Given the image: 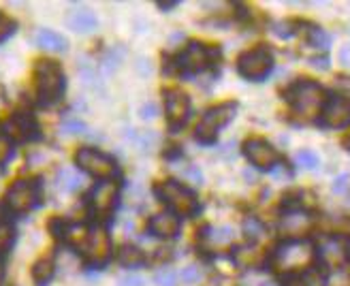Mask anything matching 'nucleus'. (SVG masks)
<instances>
[{
	"label": "nucleus",
	"mask_w": 350,
	"mask_h": 286,
	"mask_svg": "<svg viewBox=\"0 0 350 286\" xmlns=\"http://www.w3.org/2000/svg\"><path fill=\"white\" fill-rule=\"evenodd\" d=\"M271 267L280 274H306L319 263V246L312 239H286L271 255Z\"/></svg>",
	"instance_id": "obj_1"
},
{
	"label": "nucleus",
	"mask_w": 350,
	"mask_h": 286,
	"mask_svg": "<svg viewBox=\"0 0 350 286\" xmlns=\"http://www.w3.org/2000/svg\"><path fill=\"white\" fill-rule=\"evenodd\" d=\"M327 96H329V92L325 88L317 81H310V79L295 81L286 90V101L293 107V112L306 120H310V118L319 120Z\"/></svg>",
	"instance_id": "obj_2"
},
{
	"label": "nucleus",
	"mask_w": 350,
	"mask_h": 286,
	"mask_svg": "<svg viewBox=\"0 0 350 286\" xmlns=\"http://www.w3.org/2000/svg\"><path fill=\"white\" fill-rule=\"evenodd\" d=\"M159 201H163L169 211H173L175 216H195L199 211V199L188 186H184L178 180H167L161 182L154 188Z\"/></svg>",
	"instance_id": "obj_3"
},
{
	"label": "nucleus",
	"mask_w": 350,
	"mask_h": 286,
	"mask_svg": "<svg viewBox=\"0 0 350 286\" xmlns=\"http://www.w3.org/2000/svg\"><path fill=\"white\" fill-rule=\"evenodd\" d=\"M34 86L43 105L60 101L64 92V70L54 60H39L34 66Z\"/></svg>",
	"instance_id": "obj_4"
},
{
	"label": "nucleus",
	"mask_w": 350,
	"mask_h": 286,
	"mask_svg": "<svg viewBox=\"0 0 350 286\" xmlns=\"http://www.w3.org/2000/svg\"><path fill=\"white\" fill-rule=\"evenodd\" d=\"M235 114H237V103H222V105L212 107L207 114H203V118L197 124V129H195L197 141L205 143V146L214 143L218 133L235 118Z\"/></svg>",
	"instance_id": "obj_5"
},
{
	"label": "nucleus",
	"mask_w": 350,
	"mask_h": 286,
	"mask_svg": "<svg viewBox=\"0 0 350 286\" xmlns=\"http://www.w3.org/2000/svg\"><path fill=\"white\" fill-rule=\"evenodd\" d=\"M271 68H273V53L262 45L248 49L246 53H241L237 60L239 75H243L246 79H252V81L265 79L271 73Z\"/></svg>",
	"instance_id": "obj_6"
},
{
	"label": "nucleus",
	"mask_w": 350,
	"mask_h": 286,
	"mask_svg": "<svg viewBox=\"0 0 350 286\" xmlns=\"http://www.w3.org/2000/svg\"><path fill=\"white\" fill-rule=\"evenodd\" d=\"M75 163L81 171L98 177V180H111L116 173V160L109 154L94 148H81L75 154Z\"/></svg>",
	"instance_id": "obj_7"
},
{
	"label": "nucleus",
	"mask_w": 350,
	"mask_h": 286,
	"mask_svg": "<svg viewBox=\"0 0 350 286\" xmlns=\"http://www.w3.org/2000/svg\"><path fill=\"white\" fill-rule=\"evenodd\" d=\"M317 122H319V127L331 129V131L350 127V96L329 94Z\"/></svg>",
	"instance_id": "obj_8"
},
{
	"label": "nucleus",
	"mask_w": 350,
	"mask_h": 286,
	"mask_svg": "<svg viewBox=\"0 0 350 286\" xmlns=\"http://www.w3.org/2000/svg\"><path fill=\"white\" fill-rule=\"evenodd\" d=\"M243 154H246L248 163L252 167L265 169V171H271L275 165L282 163V156H280V152L262 137H254V139H248L246 143H243Z\"/></svg>",
	"instance_id": "obj_9"
},
{
	"label": "nucleus",
	"mask_w": 350,
	"mask_h": 286,
	"mask_svg": "<svg viewBox=\"0 0 350 286\" xmlns=\"http://www.w3.org/2000/svg\"><path fill=\"white\" fill-rule=\"evenodd\" d=\"M81 255H83L85 263L92 267H100L107 263L111 257V237L107 233V229L105 226L92 229L81 248Z\"/></svg>",
	"instance_id": "obj_10"
},
{
	"label": "nucleus",
	"mask_w": 350,
	"mask_h": 286,
	"mask_svg": "<svg viewBox=\"0 0 350 286\" xmlns=\"http://www.w3.org/2000/svg\"><path fill=\"white\" fill-rule=\"evenodd\" d=\"M37 203H39V186H37V182L20 180L7 190V205L15 213H26Z\"/></svg>",
	"instance_id": "obj_11"
},
{
	"label": "nucleus",
	"mask_w": 350,
	"mask_h": 286,
	"mask_svg": "<svg viewBox=\"0 0 350 286\" xmlns=\"http://www.w3.org/2000/svg\"><path fill=\"white\" fill-rule=\"evenodd\" d=\"M165 114L171 131L182 129L190 118V99L182 90H167L165 92Z\"/></svg>",
	"instance_id": "obj_12"
},
{
	"label": "nucleus",
	"mask_w": 350,
	"mask_h": 286,
	"mask_svg": "<svg viewBox=\"0 0 350 286\" xmlns=\"http://www.w3.org/2000/svg\"><path fill=\"white\" fill-rule=\"evenodd\" d=\"M314 229V216L306 209H286V213L280 220V231L288 239H306V235Z\"/></svg>",
	"instance_id": "obj_13"
},
{
	"label": "nucleus",
	"mask_w": 350,
	"mask_h": 286,
	"mask_svg": "<svg viewBox=\"0 0 350 286\" xmlns=\"http://www.w3.org/2000/svg\"><path fill=\"white\" fill-rule=\"evenodd\" d=\"M178 64L184 73H203V70L212 64V51H209L203 43L192 41L180 53Z\"/></svg>",
	"instance_id": "obj_14"
},
{
	"label": "nucleus",
	"mask_w": 350,
	"mask_h": 286,
	"mask_svg": "<svg viewBox=\"0 0 350 286\" xmlns=\"http://www.w3.org/2000/svg\"><path fill=\"white\" fill-rule=\"evenodd\" d=\"M118 196H120V184L113 180H103L90 192V205L100 216H107V213L113 211Z\"/></svg>",
	"instance_id": "obj_15"
},
{
	"label": "nucleus",
	"mask_w": 350,
	"mask_h": 286,
	"mask_svg": "<svg viewBox=\"0 0 350 286\" xmlns=\"http://www.w3.org/2000/svg\"><path fill=\"white\" fill-rule=\"evenodd\" d=\"M180 216H175L173 211H161V213H154V216L148 220V229L154 237H161V239H175L180 235Z\"/></svg>",
	"instance_id": "obj_16"
},
{
	"label": "nucleus",
	"mask_w": 350,
	"mask_h": 286,
	"mask_svg": "<svg viewBox=\"0 0 350 286\" xmlns=\"http://www.w3.org/2000/svg\"><path fill=\"white\" fill-rule=\"evenodd\" d=\"M37 131V124H34L32 116L28 114H15L13 118H9L5 122V135L11 139V141H26V139H32L34 133Z\"/></svg>",
	"instance_id": "obj_17"
},
{
	"label": "nucleus",
	"mask_w": 350,
	"mask_h": 286,
	"mask_svg": "<svg viewBox=\"0 0 350 286\" xmlns=\"http://www.w3.org/2000/svg\"><path fill=\"white\" fill-rule=\"evenodd\" d=\"M235 239V231L233 226H207L203 229L201 233V244L207 248H224V246H231Z\"/></svg>",
	"instance_id": "obj_18"
},
{
	"label": "nucleus",
	"mask_w": 350,
	"mask_h": 286,
	"mask_svg": "<svg viewBox=\"0 0 350 286\" xmlns=\"http://www.w3.org/2000/svg\"><path fill=\"white\" fill-rule=\"evenodd\" d=\"M96 24H98L96 15L90 9H73L66 15V26L75 32H81V34L92 32L96 28Z\"/></svg>",
	"instance_id": "obj_19"
},
{
	"label": "nucleus",
	"mask_w": 350,
	"mask_h": 286,
	"mask_svg": "<svg viewBox=\"0 0 350 286\" xmlns=\"http://www.w3.org/2000/svg\"><path fill=\"white\" fill-rule=\"evenodd\" d=\"M34 45L45 51H54V53L66 51V39L56 30H49V28H39L34 32Z\"/></svg>",
	"instance_id": "obj_20"
},
{
	"label": "nucleus",
	"mask_w": 350,
	"mask_h": 286,
	"mask_svg": "<svg viewBox=\"0 0 350 286\" xmlns=\"http://www.w3.org/2000/svg\"><path fill=\"white\" fill-rule=\"evenodd\" d=\"M231 259L241 270H250V267H256L262 261V255L254 246H237L231 252Z\"/></svg>",
	"instance_id": "obj_21"
},
{
	"label": "nucleus",
	"mask_w": 350,
	"mask_h": 286,
	"mask_svg": "<svg viewBox=\"0 0 350 286\" xmlns=\"http://www.w3.org/2000/svg\"><path fill=\"white\" fill-rule=\"evenodd\" d=\"M118 261L122 267H126V270H139V267L146 265V255L142 248L137 246H122L120 252H118Z\"/></svg>",
	"instance_id": "obj_22"
},
{
	"label": "nucleus",
	"mask_w": 350,
	"mask_h": 286,
	"mask_svg": "<svg viewBox=\"0 0 350 286\" xmlns=\"http://www.w3.org/2000/svg\"><path fill=\"white\" fill-rule=\"evenodd\" d=\"M54 272H56V267H54V261L51 259H41L32 265V280L37 282L39 286H45L51 278H54Z\"/></svg>",
	"instance_id": "obj_23"
},
{
	"label": "nucleus",
	"mask_w": 350,
	"mask_h": 286,
	"mask_svg": "<svg viewBox=\"0 0 350 286\" xmlns=\"http://www.w3.org/2000/svg\"><path fill=\"white\" fill-rule=\"evenodd\" d=\"M56 180H58V188L62 192H75L81 186V177L77 175L75 169H66V167L58 169Z\"/></svg>",
	"instance_id": "obj_24"
},
{
	"label": "nucleus",
	"mask_w": 350,
	"mask_h": 286,
	"mask_svg": "<svg viewBox=\"0 0 350 286\" xmlns=\"http://www.w3.org/2000/svg\"><path fill=\"white\" fill-rule=\"evenodd\" d=\"M13 237H15V231H13V224L7 216L0 213V257L7 255V250L11 248L13 244Z\"/></svg>",
	"instance_id": "obj_25"
},
{
	"label": "nucleus",
	"mask_w": 350,
	"mask_h": 286,
	"mask_svg": "<svg viewBox=\"0 0 350 286\" xmlns=\"http://www.w3.org/2000/svg\"><path fill=\"white\" fill-rule=\"evenodd\" d=\"M295 160H297V165L304 167V169H308V171L319 169V165H321L319 154H317V152H312V150H301V152H297Z\"/></svg>",
	"instance_id": "obj_26"
},
{
	"label": "nucleus",
	"mask_w": 350,
	"mask_h": 286,
	"mask_svg": "<svg viewBox=\"0 0 350 286\" xmlns=\"http://www.w3.org/2000/svg\"><path fill=\"white\" fill-rule=\"evenodd\" d=\"M201 278H203V274H201V270H199L197 265H188V267H184L182 274H180V280H182V284H186V286H195V284H199Z\"/></svg>",
	"instance_id": "obj_27"
},
{
	"label": "nucleus",
	"mask_w": 350,
	"mask_h": 286,
	"mask_svg": "<svg viewBox=\"0 0 350 286\" xmlns=\"http://www.w3.org/2000/svg\"><path fill=\"white\" fill-rule=\"evenodd\" d=\"M135 141L142 150H152L156 143H159V135H156L154 131H144V133L135 135Z\"/></svg>",
	"instance_id": "obj_28"
},
{
	"label": "nucleus",
	"mask_w": 350,
	"mask_h": 286,
	"mask_svg": "<svg viewBox=\"0 0 350 286\" xmlns=\"http://www.w3.org/2000/svg\"><path fill=\"white\" fill-rule=\"evenodd\" d=\"M154 280L159 286H175L178 284V274H175L173 270H169V267H163L161 272H156Z\"/></svg>",
	"instance_id": "obj_29"
},
{
	"label": "nucleus",
	"mask_w": 350,
	"mask_h": 286,
	"mask_svg": "<svg viewBox=\"0 0 350 286\" xmlns=\"http://www.w3.org/2000/svg\"><path fill=\"white\" fill-rule=\"evenodd\" d=\"M310 43L321 47V49H327L331 45V37H329L325 30H321V28H312L310 30Z\"/></svg>",
	"instance_id": "obj_30"
},
{
	"label": "nucleus",
	"mask_w": 350,
	"mask_h": 286,
	"mask_svg": "<svg viewBox=\"0 0 350 286\" xmlns=\"http://www.w3.org/2000/svg\"><path fill=\"white\" fill-rule=\"evenodd\" d=\"M11 156H13V141L5 133H0V167H3Z\"/></svg>",
	"instance_id": "obj_31"
},
{
	"label": "nucleus",
	"mask_w": 350,
	"mask_h": 286,
	"mask_svg": "<svg viewBox=\"0 0 350 286\" xmlns=\"http://www.w3.org/2000/svg\"><path fill=\"white\" fill-rule=\"evenodd\" d=\"M243 231H246V235L252 237V239H258L262 235V224L256 220V218H248L243 222Z\"/></svg>",
	"instance_id": "obj_32"
},
{
	"label": "nucleus",
	"mask_w": 350,
	"mask_h": 286,
	"mask_svg": "<svg viewBox=\"0 0 350 286\" xmlns=\"http://www.w3.org/2000/svg\"><path fill=\"white\" fill-rule=\"evenodd\" d=\"M13 30H15V22L5 13H0V43H3L9 34H13Z\"/></svg>",
	"instance_id": "obj_33"
},
{
	"label": "nucleus",
	"mask_w": 350,
	"mask_h": 286,
	"mask_svg": "<svg viewBox=\"0 0 350 286\" xmlns=\"http://www.w3.org/2000/svg\"><path fill=\"white\" fill-rule=\"evenodd\" d=\"M282 286H310L306 274H284Z\"/></svg>",
	"instance_id": "obj_34"
},
{
	"label": "nucleus",
	"mask_w": 350,
	"mask_h": 286,
	"mask_svg": "<svg viewBox=\"0 0 350 286\" xmlns=\"http://www.w3.org/2000/svg\"><path fill=\"white\" fill-rule=\"evenodd\" d=\"M66 135H75V133H83L85 131V124L79 120H64L62 127H60Z\"/></svg>",
	"instance_id": "obj_35"
},
{
	"label": "nucleus",
	"mask_w": 350,
	"mask_h": 286,
	"mask_svg": "<svg viewBox=\"0 0 350 286\" xmlns=\"http://www.w3.org/2000/svg\"><path fill=\"white\" fill-rule=\"evenodd\" d=\"M348 180H350V175H348V173H342V175H338L336 180H334V186H331V190H334L336 194H342V192H346V190H348Z\"/></svg>",
	"instance_id": "obj_36"
},
{
	"label": "nucleus",
	"mask_w": 350,
	"mask_h": 286,
	"mask_svg": "<svg viewBox=\"0 0 350 286\" xmlns=\"http://www.w3.org/2000/svg\"><path fill=\"white\" fill-rule=\"evenodd\" d=\"M271 175H273V177H278V180H280V177H291V175H293V171L286 167V163L282 160V163L275 165V167L271 169Z\"/></svg>",
	"instance_id": "obj_37"
},
{
	"label": "nucleus",
	"mask_w": 350,
	"mask_h": 286,
	"mask_svg": "<svg viewBox=\"0 0 350 286\" xmlns=\"http://www.w3.org/2000/svg\"><path fill=\"white\" fill-rule=\"evenodd\" d=\"M156 116H159V107H156L154 103L142 107V118H144V120H148V118L152 120V118H156Z\"/></svg>",
	"instance_id": "obj_38"
},
{
	"label": "nucleus",
	"mask_w": 350,
	"mask_h": 286,
	"mask_svg": "<svg viewBox=\"0 0 350 286\" xmlns=\"http://www.w3.org/2000/svg\"><path fill=\"white\" fill-rule=\"evenodd\" d=\"M120 286H144V278H139V276H124V278H120Z\"/></svg>",
	"instance_id": "obj_39"
},
{
	"label": "nucleus",
	"mask_w": 350,
	"mask_h": 286,
	"mask_svg": "<svg viewBox=\"0 0 350 286\" xmlns=\"http://www.w3.org/2000/svg\"><path fill=\"white\" fill-rule=\"evenodd\" d=\"M340 62H342V66H346V68H350V43H346L342 49H340Z\"/></svg>",
	"instance_id": "obj_40"
},
{
	"label": "nucleus",
	"mask_w": 350,
	"mask_h": 286,
	"mask_svg": "<svg viewBox=\"0 0 350 286\" xmlns=\"http://www.w3.org/2000/svg\"><path fill=\"white\" fill-rule=\"evenodd\" d=\"M161 9H173V7H178V3H159Z\"/></svg>",
	"instance_id": "obj_41"
},
{
	"label": "nucleus",
	"mask_w": 350,
	"mask_h": 286,
	"mask_svg": "<svg viewBox=\"0 0 350 286\" xmlns=\"http://www.w3.org/2000/svg\"><path fill=\"white\" fill-rule=\"evenodd\" d=\"M346 261L350 263V242H346Z\"/></svg>",
	"instance_id": "obj_42"
}]
</instances>
